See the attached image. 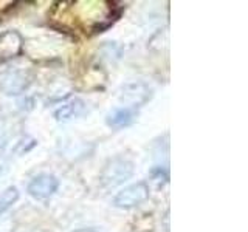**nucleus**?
<instances>
[{
    "label": "nucleus",
    "mask_w": 248,
    "mask_h": 232,
    "mask_svg": "<svg viewBox=\"0 0 248 232\" xmlns=\"http://www.w3.org/2000/svg\"><path fill=\"white\" fill-rule=\"evenodd\" d=\"M132 175H134V162L127 158L116 157L106 164L101 174V184L107 189H112L130 180Z\"/></svg>",
    "instance_id": "obj_1"
},
{
    "label": "nucleus",
    "mask_w": 248,
    "mask_h": 232,
    "mask_svg": "<svg viewBox=\"0 0 248 232\" xmlns=\"http://www.w3.org/2000/svg\"><path fill=\"white\" fill-rule=\"evenodd\" d=\"M31 82L30 73L23 68H10L0 74V88L6 95H20Z\"/></svg>",
    "instance_id": "obj_2"
},
{
    "label": "nucleus",
    "mask_w": 248,
    "mask_h": 232,
    "mask_svg": "<svg viewBox=\"0 0 248 232\" xmlns=\"http://www.w3.org/2000/svg\"><path fill=\"white\" fill-rule=\"evenodd\" d=\"M147 197H149V188H147V184L135 183L116 193L113 198V204L121 209H129L141 204L143 201L147 200Z\"/></svg>",
    "instance_id": "obj_3"
},
{
    "label": "nucleus",
    "mask_w": 248,
    "mask_h": 232,
    "mask_svg": "<svg viewBox=\"0 0 248 232\" xmlns=\"http://www.w3.org/2000/svg\"><path fill=\"white\" fill-rule=\"evenodd\" d=\"M59 181L54 175L50 174H42L34 176L33 180L28 184V193L31 197H34L37 200H45L50 198L54 192L58 190Z\"/></svg>",
    "instance_id": "obj_4"
},
{
    "label": "nucleus",
    "mask_w": 248,
    "mask_h": 232,
    "mask_svg": "<svg viewBox=\"0 0 248 232\" xmlns=\"http://www.w3.org/2000/svg\"><path fill=\"white\" fill-rule=\"evenodd\" d=\"M152 95L151 88L147 87L143 82H135V84H127L126 87L123 88L120 99L123 102H127L130 108H135L137 105H143L144 102L149 101Z\"/></svg>",
    "instance_id": "obj_5"
},
{
    "label": "nucleus",
    "mask_w": 248,
    "mask_h": 232,
    "mask_svg": "<svg viewBox=\"0 0 248 232\" xmlns=\"http://www.w3.org/2000/svg\"><path fill=\"white\" fill-rule=\"evenodd\" d=\"M22 50V37L16 31H6L0 34V58L11 59Z\"/></svg>",
    "instance_id": "obj_6"
},
{
    "label": "nucleus",
    "mask_w": 248,
    "mask_h": 232,
    "mask_svg": "<svg viewBox=\"0 0 248 232\" xmlns=\"http://www.w3.org/2000/svg\"><path fill=\"white\" fill-rule=\"evenodd\" d=\"M137 110L130 107H121V108H115L113 112L107 115V126H110L113 129H121V127H127L132 122L137 119Z\"/></svg>",
    "instance_id": "obj_7"
},
{
    "label": "nucleus",
    "mask_w": 248,
    "mask_h": 232,
    "mask_svg": "<svg viewBox=\"0 0 248 232\" xmlns=\"http://www.w3.org/2000/svg\"><path fill=\"white\" fill-rule=\"evenodd\" d=\"M85 110V102L82 99H72L70 102L61 105L56 112H54V118L59 122H68L78 116H81Z\"/></svg>",
    "instance_id": "obj_8"
},
{
    "label": "nucleus",
    "mask_w": 248,
    "mask_h": 232,
    "mask_svg": "<svg viewBox=\"0 0 248 232\" xmlns=\"http://www.w3.org/2000/svg\"><path fill=\"white\" fill-rule=\"evenodd\" d=\"M17 200H19V190H17V188H14V186L6 188L2 193H0V214L8 211V209H10Z\"/></svg>",
    "instance_id": "obj_9"
},
{
    "label": "nucleus",
    "mask_w": 248,
    "mask_h": 232,
    "mask_svg": "<svg viewBox=\"0 0 248 232\" xmlns=\"http://www.w3.org/2000/svg\"><path fill=\"white\" fill-rule=\"evenodd\" d=\"M75 232H96V231H93V229H78Z\"/></svg>",
    "instance_id": "obj_10"
}]
</instances>
